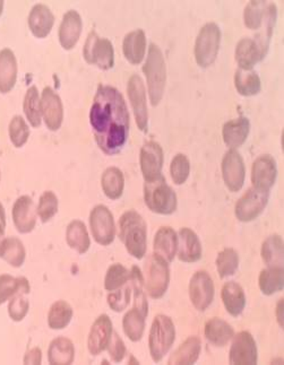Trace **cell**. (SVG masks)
<instances>
[{"mask_svg": "<svg viewBox=\"0 0 284 365\" xmlns=\"http://www.w3.org/2000/svg\"><path fill=\"white\" fill-rule=\"evenodd\" d=\"M90 125L98 148L107 155H116L125 148L129 136L128 108L117 88L98 85L91 107Z\"/></svg>", "mask_w": 284, "mask_h": 365, "instance_id": "cell-1", "label": "cell"}, {"mask_svg": "<svg viewBox=\"0 0 284 365\" xmlns=\"http://www.w3.org/2000/svg\"><path fill=\"white\" fill-rule=\"evenodd\" d=\"M119 237L131 256L143 259L148 248V225L136 210H127L121 215Z\"/></svg>", "mask_w": 284, "mask_h": 365, "instance_id": "cell-2", "label": "cell"}, {"mask_svg": "<svg viewBox=\"0 0 284 365\" xmlns=\"http://www.w3.org/2000/svg\"><path fill=\"white\" fill-rule=\"evenodd\" d=\"M143 71L146 76L148 96L151 104L156 107L163 98L167 84V66L164 61L163 52L156 43H151L148 57L143 66Z\"/></svg>", "mask_w": 284, "mask_h": 365, "instance_id": "cell-3", "label": "cell"}, {"mask_svg": "<svg viewBox=\"0 0 284 365\" xmlns=\"http://www.w3.org/2000/svg\"><path fill=\"white\" fill-rule=\"evenodd\" d=\"M144 202L151 212L158 215H171L178 207L177 195L163 175L144 183Z\"/></svg>", "mask_w": 284, "mask_h": 365, "instance_id": "cell-4", "label": "cell"}, {"mask_svg": "<svg viewBox=\"0 0 284 365\" xmlns=\"http://www.w3.org/2000/svg\"><path fill=\"white\" fill-rule=\"evenodd\" d=\"M176 341V327L173 319L166 314H158L152 322L148 336L151 357L156 363L161 362Z\"/></svg>", "mask_w": 284, "mask_h": 365, "instance_id": "cell-5", "label": "cell"}, {"mask_svg": "<svg viewBox=\"0 0 284 365\" xmlns=\"http://www.w3.org/2000/svg\"><path fill=\"white\" fill-rule=\"evenodd\" d=\"M221 44V30L219 25L211 22L201 29L195 43V59L197 65L208 68L215 63Z\"/></svg>", "mask_w": 284, "mask_h": 365, "instance_id": "cell-6", "label": "cell"}, {"mask_svg": "<svg viewBox=\"0 0 284 365\" xmlns=\"http://www.w3.org/2000/svg\"><path fill=\"white\" fill-rule=\"evenodd\" d=\"M145 287L148 294L154 300L163 297L170 284L169 264L156 255H152L145 264Z\"/></svg>", "mask_w": 284, "mask_h": 365, "instance_id": "cell-7", "label": "cell"}, {"mask_svg": "<svg viewBox=\"0 0 284 365\" xmlns=\"http://www.w3.org/2000/svg\"><path fill=\"white\" fill-rule=\"evenodd\" d=\"M83 57L86 63L102 71H109L115 66L113 46L108 38H100L96 31H92L86 38Z\"/></svg>", "mask_w": 284, "mask_h": 365, "instance_id": "cell-8", "label": "cell"}, {"mask_svg": "<svg viewBox=\"0 0 284 365\" xmlns=\"http://www.w3.org/2000/svg\"><path fill=\"white\" fill-rule=\"evenodd\" d=\"M268 199L270 192L258 190L253 187L235 204V217L243 223L255 221L265 210Z\"/></svg>", "mask_w": 284, "mask_h": 365, "instance_id": "cell-9", "label": "cell"}, {"mask_svg": "<svg viewBox=\"0 0 284 365\" xmlns=\"http://www.w3.org/2000/svg\"><path fill=\"white\" fill-rule=\"evenodd\" d=\"M90 227L92 237L98 245H109L116 237L115 218L109 208L98 205L90 214Z\"/></svg>", "mask_w": 284, "mask_h": 365, "instance_id": "cell-10", "label": "cell"}, {"mask_svg": "<svg viewBox=\"0 0 284 365\" xmlns=\"http://www.w3.org/2000/svg\"><path fill=\"white\" fill-rule=\"evenodd\" d=\"M189 299L198 311H206L215 295L214 282L206 270H198L189 282Z\"/></svg>", "mask_w": 284, "mask_h": 365, "instance_id": "cell-11", "label": "cell"}, {"mask_svg": "<svg viewBox=\"0 0 284 365\" xmlns=\"http://www.w3.org/2000/svg\"><path fill=\"white\" fill-rule=\"evenodd\" d=\"M222 177L231 192L243 189L246 179V167L243 156L237 150H228L222 160Z\"/></svg>", "mask_w": 284, "mask_h": 365, "instance_id": "cell-12", "label": "cell"}, {"mask_svg": "<svg viewBox=\"0 0 284 365\" xmlns=\"http://www.w3.org/2000/svg\"><path fill=\"white\" fill-rule=\"evenodd\" d=\"M129 101H131L135 120L143 133H146L148 128V111L146 103V90L144 82L140 75L134 74L131 76L127 86Z\"/></svg>", "mask_w": 284, "mask_h": 365, "instance_id": "cell-13", "label": "cell"}, {"mask_svg": "<svg viewBox=\"0 0 284 365\" xmlns=\"http://www.w3.org/2000/svg\"><path fill=\"white\" fill-rule=\"evenodd\" d=\"M229 363L233 365H255L258 363V351L252 334L240 331L233 337Z\"/></svg>", "mask_w": 284, "mask_h": 365, "instance_id": "cell-14", "label": "cell"}, {"mask_svg": "<svg viewBox=\"0 0 284 365\" xmlns=\"http://www.w3.org/2000/svg\"><path fill=\"white\" fill-rule=\"evenodd\" d=\"M141 170L145 182L156 180L162 175L163 169L164 154L161 145L158 143L151 142L143 145L141 150Z\"/></svg>", "mask_w": 284, "mask_h": 365, "instance_id": "cell-15", "label": "cell"}, {"mask_svg": "<svg viewBox=\"0 0 284 365\" xmlns=\"http://www.w3.org/2000/svg\"><path fill=\"white\" fill-rule=\"evenodd\" d=\"M278 178V165L275 158L270 154H264L255 160L252 168V183L258 190L268 191L275 185Z\"/></svg>", "mask_w": 284, "mask_h": 365, "instance_id": "cell-16", "label": "cell"}, {"mask_svg": "<svg viewBox=\"0 0 284 365\" xmlns=\"http://www.w3.org/2000/svg\"><path fill=\"white\" fill-rule=\"evenodd\" d=\"M41 115L47 128L57 131L63 125L64 106L61 96H58L51 88H46L40 98Z\"/></svg>", "mask_w": 284, "mask_h": 365, "instance_id": "cell-17", "label": "cell"}, {"mask_svg": "<svg viewBox=\"0 0 284 365\" xmlns=\"http://www.w3.org/2000/svg\"><path fill=\"white\" fill-rule=\"evenodd\" d=\"M112 322L107 314H101L96 318L91 327L88 338V349L92 355H98L107 349L111 339Z\"/></svg>", "mask_w": 284, "mask_h": 365, "instance_id": "cell-18", "label": "cell"}, {"mask_svg": "<svg viewBox=\"0 0 284 365\" xmlns=\"http://www.w3.org/2000/svg\"><path fill=\"white\" fill-rule=\"evenodd\" d=\"M13 222L19 233H30L36 225V210L32 198L21 196L13 206Z\"/></svg>", "mask_w": 284, "mask_h": 365, "instance_id": "cell-19", "label": "cell"}, {"mask_svg": "<svg viewBox=\"0 0 284 365\" xmlns=\"http://www.w3.org/2000/svg\"><path fill=\"white\" fill-rule=\"evenodd\" d=\"M203 249L200 237L193 230L183 227L178 233L177 255L183 262H197L202 258Z\"/></svg>", "mask_w": 284, "mask_h": 365, "instance_id": "cell-20", "label": "cell"}, {"mask_svg": "<svg viewBox=\"0 0 284 365\" xmlns=\"http://www.w3.org/2000/svg\"><path fill=\"white\" fill-rule=\"evenodd\" d=\"M250 133V121L248 118L241 117L224 123L222 128L224 144L227 145L230 150H238L241 148Z\"/></svg>", "mask_w": 284, "mask_h": 365, "instance_id": "cell-21", "label": "cell"}, {"mask_svg": "<svg viewBox=\"0 0 284 365\" xmlns=\"http://www.w3.org/2000/svg\"><path fill=\"white\" fill-rule=\"evenodd\" d=\"M83 30V21L76 11H69L64 15L59 28V42L65 50H71L78 42Z\"/></svg>", "mask_w": 284, "mask_h": 365, "instance_id": "cell-22", "label": "cell"}, {"mask_svg": "<svg viewBox=\"0 0 284 365\" xmlns=\"http://www.w3.org/2000/svg\"><path fill=\"white\" fill-rule=\"evenodd\" d=\"M55 24V16L48 6L39 4L34 6L29 15V28L38 38H47Z\"/></svg>", "mask_w": 284, "mask_h": 365, "instance_id": "cell-23", "label": "cell"}, {"mask_svg": "<svg viewBox=\"0 0 284 365\" xmlns=\"http://www.w3.org/2000/svg\"><path fill=\"white\" fill-rule=\"evenodd\" d=\"M154 255L168 264L173 262L178 250V235L170 227H162L156 232L153 242Z\"/></svg>", "mask_w": 284, "mask_h": 365, "instance_id": "cell-24", "label": "cell"}, {"mask_svg": "<svg viewBox=\"0 0 284 365\" xmlns=\"http://www.w3.org/2000/svg\"><path fill=\"white\" fill-rule=\"evenodd\" d=\"M16 57L9 48L0 51V93L6 94L14 88L17 81Z\"/></svg>", "mask_w": 284, "mask_h": 365, "instance_id": "cell-25", "label": "cell"}, {"mask_svg": "<svg viewBox=\"0 0 284 365\" xmlns=\"http://www.w3.org/2000/svg\"><path fill=\"white\" fill-rule=\"evenodd\" d=\"M222 302L228 314L233 317H239L246 307V294L243 287L235 282L224 284L221 292Z\"/></svg>", "mask_w": 284, "mask_h": 365, "instance_id": "cell-26", "label": "cell"}, {"mask_svg": "<svg viewBox=\"0 0 284 365\" xmlns=\"http://www.w3.org/2000/svg\"><path fill=\"white\" fill-rule=\"evenodd\" d=\"M235 58L239 68L245 71H252L257 63L264 59L256 41L248 38H241L240 41L238 42Z\"/></svg>", "mask_w": 284, "mask_h": 365, "instance_id": "cell-27", "label": "cell"}, {"mask_svg": "<svg viewBox=\"0 0 284 365\" xmlns=\"http://www.w3.org/2000/svg\"><path fill=\"white\" fill-rule=\"evenodd\" d=\"M123 52L131 65H140L146 52V36L144 31L138 29L129 32L123 38Z\"/></svg>", "mask_w": 284, "mask_h": 365, "instance_id": "cell-28", "label": "cell"}, {"mask_svg": "<svg viewBox=\"0 0 284 365\" xmlns=\"http://www.w3.org/2000/svg\"><path fill=\"white\" fill-rule=\"evenodd\" d=\"M201 351H202V341L200 338L197 336H191L173 351V355L168 361V364H195L200 359Z\"/></svg>", "mask_w": 284, "mask_h": 365, "instance_id": "cell-29", "label": "cell"}, {"mask_svg": "<svg viewBox=\"0 0 284 365\" xmlns=\"http://www.w3.org/2000/svg\"><path fill=\"white\" fill-rule=\"evenodd\" d=\"M206 339L216 347H224L233 339L235 330L233 326L221 318H212L204 328Z\"/></svg>", "mask_w": 284, "mask_h": 365, "instance_id": "cell-30", "label": "cell"}, {"mask_svg": "<svg viewBox=\"0 0 284 365\" xmlns=\"http://www.w3.org/2000/svg\"><path fill=\"white\" fill-rule=\"evenodd\" d=\"M75 347L71 339L58 337L50 344L48 361L52 365H69L74 362Z\"/></svg>", "mask_w": 284, "mask_h": 365, "instance_id": "cell-31", "label": "cell"}, {"mask_svg": "<svg viewBox=\"0 0 284 365\" xmlns=\"http://www.w3.org/2000/svg\"><path fill=\"white\" fill-rule=\"evenodd\" d=\"M283 237L273 235L262 245L260 256L264 264L270 268H283Z\"/></svg>", "mask_w": 284, "mask_h": 365, "instance_id": "cell-32", "label": "cell"}, {"mask_svg": "<svg viewBox=\"0 0 284 365\" xmlns=\"http://www.w3.org/2000/svg\"><path fill=\"white\" fill-rule=\"evenodd\" d=\"M66 241L71 249L76 250L78 254L88 252L91 247L90 237L85 224L79 220L71 222L66 230Z\"/></svg>", "mask_w": 284, "mask_h": 365, "instance_id": "cell-33", "label": "cell"}, {"mask_svg": "<svg viewBox=\"0 0 284 365\" xmlns=\"http://www.w3.org/2000/svg\"><path fill=\"white\" fill-rule=\"evenodd\" d=\"M102 190L104 195L111 200L121 198L125 189V177L121 170L118 168H108L101 178Z\"/></svg>", "mask_w": 284, "mask_h": 365, "instance_id": "cell-34", "label": "cell"}, {"mask_svg": "<svg viewBox=\"0 0 284 365\" xmlns=\"http://www.w3.org/2000/svg\"><path fill=\"white\" fill-rule=\"evenodd\" d=\"M26 251L22 241L15 237H5L0 245V258L13 267H21L25 262Z\"/></svg>", "mask_w": 284, "mask_h": 365, "instance_id": "cell-35", "label": "cell"}, {"mask_svg": "<svg viewBox=\"0 0 284 365\" xmlns=\"http://www.w3.org/2000/svg\"><path fill=\"white\" fill-rule=\"evenodd\" d=\"M29 293L30 283L26 278L11 277L6 274L0 276V305L16 295H26Z\"/></svg>", "mask_w": 284, "mask_h": 365, "instance_id": "cell-36", "label": "cell"}, {"mask_svg": "<svg viewBox=\"0 0 284 365\" xmlns=\"http://www.w3.org/2000/svg\"><path fill=\"white\" fill-rule=\"evenodd\" d=\"M235 86L240 96H254L262 91V82L256 71L238 69L235 74Z\"/></svg>", "mask_w": 284, "mask_h": 365, "instance_id": "cell-37", "label": "cell"}, {"mask_svg": "<svg viewBox=\"0 0 284 365\" xmlns=\"http://www.w3.org/2000/svg\"><path fill=\"white\" fill-rule=\"evenodd\" d=\"M276 16H278V9L275 4H270L266 7L265 17L260 26V32L255 38L257 46L262 52L263 57L265 58L268 55V48H270V38L273 36L274 26H275Z\"/></svg>", "mask_w": 284, "mask_h": 365, "instance_id": "cell-38", "label": "cell"}, {"mask_svg": "<svg viewBox=\"0 0 284 365\" xmlns=\"http://www.w3.org/2000/svg\"><path fill=\"white\" fill-rule=\"evenodd\" d=\"M258 285L263 294H275L284 289V270L283 268L268 267L263 269L258 278Z\"/></svg>", "mask_w": 284, "mask_h": 365, "instance_id": "cell-39", "label": "cell"}, {"mask_svg": "<svg viewBox=\"0 0 284 365\" xmlns=\"http://www.w3.org/2000/svg\"><path fill=\"white\" fill-rule=\"evenodd\" d=\"M146 316L140 310L133 308L129 310L123 319V331L131 341H140L145 331Z\"/></svg>", "mask_w": 284, "mask_h": 365, "instance_id": "cell-40", "label": "cell"}, {"mask_svg": "<svg viewBox=\"0 0 284 365\" xmlns=\"http://www.w3.org/2000/svg\"><path fill=\"white\" fill-rule=\"evenodd\" d=\"M73 308L64 300L54 303L48 314V324L54 330H61L69 326L73 318Z\"/></svg>", "mask_w": 284, "mask_h": 365, "instance_id": "cell-41", "label": "cell"}, {"mask_svg": "<svg viewBox=\"0 0 284 365\" xmlns=\"http://www.w3.org/2000/svg\"><path fill=\"white\" fill-rule=\"evenodd\" d=\"M23 108H24L25 117H26L31 125L34 127V128L40 127L42 120L41 106H40L39 91L36 86H31L26 91Z\"/></svg>", "mask_w": 284, "mask_h": 365, "instance_id": "cell-42", "label": "cell"}, {"mask_svg": "<svg viewBox=\"0 0 284 365\" xmlns=\"http://www.w3.org/2000/svg\"><path fill=\"white\" fill-rule=\"evenodd\" d=\"M131 282L133 284L134 289L135 307L137 310H140L142 314L148 317V303L145 293V281L142 270L137 266H133L131 270Z\"/></svg>", "mask_w": 284, "mask_h": 365, "instance_id": "cell-43", "label": "cell"}, {"mask_svg": "<svg viewBox=\"0 0 284 365\" xmlns=\"http://www.w3.org/2000/svg\"><path fill=\"white\" fill-rule=\"evenodd\" d=\"M268 1L253 0L249 1L243 11V22L249 30H260L265 17Z\"/></svg>", "mask_w": 284, "mask_h": 365, "instance_id": "cell-44", "label": "cell"}, {"mask_svg": "<svg viewBox=\"0 0 284 365\" xmlns=\"http://www.w3.org/2000/svg\"><path fill=\"white\" fill-rule=\"evenodd\" d=\"M216 270L220 277L225 278L235 275L239 267V255L233 248H225L218 255L216 258Z\"/></svg>", "mask_w": 284, "mask_h": 365, "instance_id": "cell-45", "label": "cell"}, {"mask_svg": "<svg viewBox=\"0 0 284 365\" xmlns=\"http://www.w3.org/2000/svg\"><path fill=\"white\" fill-rule=\"evenodd\" d=\"M128 281H131V270L121 264H112L106 274L104 287L109 292L116 291L125 287Z\"/></svg>", "mask_w": 284, "mask_h": 365, "instance_id": "cell-46", "label": "cell"}, {"mask_svg": "<svg viewBox=\"0 0 284 365\" xmlns=\"http://www.w3.org/2000/svg\"><path fill=\"white\" fill-rule=\"evenodd\" d=\"M170 175L173 183L177 185H183L188 180L191 175V162L185 154L179 153L173 158L170 164Z\"/></svg>", "mask_w": 284, "mask_h": 365, "instance_id": "cell-47", "label": "cell"}, {"mask_svg": "<svg viewBox=\"0 0 284 365\" xmlns=\"http://www.w3.org/2000/svg\"><path fill=\"white\" fill-rule=\"evenodd\" d=\"M9 138L15 148H23L29 137H30V128L26 121L21 115H15L9 123Z\"/></svg>", "mask_w": 284, "mask_h": 365, "instance_id": "cell-48", "label": "cell"}, {"mask_svg": "<svg viewBox=\"0 0 284 365\" xmlns=\"http://www.w3.org/2000/svg\"><path fill=\"white\" fill-rule=\"evenodd\" d=\"M58 212V198L52 191H44L39 200L36 214L44 223H47Z\"/></svg>", "mask_w": 284, "mask_h": 365, "instance_id": "cell-49", "label": "cell"}, {"mask_svg": "<svg viewBox=\"0 0 284 365\" xmlns=\"http://www.w3.org/2000/svg\"><path fill=\"white\" fill-rule=\"evenodd\" d=\"M108 304L110 309L115 312H121L128 307L129 301H131V287H123V289H118L112 291L108 295Z\"/></svg>", "mask_w": 284, "mask_h": 365, "instance_id": "cell-50", "label": "cell"}, {"mask_svg": "<svg viewBox=\"0 0 284 365\" xmlns=\"http://www.w3.org/2000/svg\"><path fill=\"white\" fill-rule=\"evenodd\" d=\"M30 309V303L25 299L24 295H16L11 297L9 305V314L11 320L22 322Z\"/></svg>", "mask_w": 284, "mask_h": 365, "instance_id": "cell-51", "label": "cell"}, {"mask_svg": "<svg viewBox=\"0 0 284 365\" xmlns=\"http://www.w3.org/2000/svg\"><path fill=\"white\" fill-rule=\"evenodd\" d=\"M107 349L108 351H109L110 356H111L113 362H121L125 355H126V346H125V343H123L121 336L118 335L117 333H112L111 339H110V343Z\"/></svg>", "mask_w": 284, "mask_h": 365, "instance_id": "cell-52", "label": "cell"}, {"mask_svg": "<svg viewBox=\"0 0 284 365\" xmlns=\"http://www.w3.org/2000/svg\"><path fill=\"white\" fill-rule=\"evenodd\" d=\"M42 353L39 347L31 349L28 354L25 355L24 364H41Z\"/></svg>", "mask_w": 284, "mask_h": 365, "instance_id": "cell-53", "label": "cell"}, {"mask_svg": "<svg viewBox=\"0 0 284 365\" xmlns=\"http://www.w3.org/2000/svg\"><path fill=\"white\" fill-rule=\"evenodd\" d=\"M283 307H284V300L281 299L276 304V320L279 322L280 327L283 328Z\"/></svg>", "mask_w": 284, "mask_h": 365, "instance_id": "cell-54", "label": "cell"}, {"mask_svg": "<svg viewBox=\"0 0 284 365\" xmlns=\"http://www.w3.org/2000/svg\"><path fill=\"white\" fill-rule=\"evenodd\" d=\"M0 224L6 227L5 208H4L3 204H1V202H0Z\"/></svg>", "mask_w": 284, "mask_h": 365, "instance_id": "cell-55", "label": "cell"}, {"mask_svg": "<svg viewBox=\"0 0 284 365\" xmlns=\"http://www.w3.org/2000/svg\"><path fill=\"white\" fill-rule=\"evenodd\" d=\"M4 235H5V227L0 224V245H1V242H3Z\"/></svg>", "mask_w": 284, "mask_h": 365, "instance_id": "cell-56", "label": "cell"}, {"mask_svg": "<svg viewBox=\"0 0 284 365\" xmlns=\"http://www.w3.org/2000/svg\"><path fill=\"white\" fill-rule=\"evenodd\" d=\"M3 9H4V1H3V0H0V16H1V14H3Z\"/></svg>", "mask_w": 284, "mask_h": 365, "instance_id": "cell-57", "label": "cell"}]
</instances>
